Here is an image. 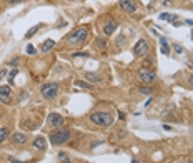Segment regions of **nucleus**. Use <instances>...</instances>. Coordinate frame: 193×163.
<instances>
[{
	"label": "nucleus",
	"mask_w": 193,
	"mask_h": 163,
	"mask_svg": "<svg viewBox=\"0 0 193 163\" xmlns=\"http://www.w3.org/2000/svg\"><path fill=\"white\" fill-rule=\"evenodd\" d=\"M10 135V132H9V128L7 127H3V128H0V143L3 142V140H7V136Z\"/></svg>",
	"instance_id": "nucleus-17"
},
{
	"label": "nucleus",
	"mask_w": 193,
	"mask_h": 163,
	"mask_svg": "<svg viewBox=\"0 0 193 163\" xmlns=\"http://www.w3.org/2000/svg\"><path fill=\"white\" fill-rule=\"evenodd\" d=\"M12 142L15 145H24L25 142H27V135L22 133V132H18V133H13L12 135Z\"/></svg>",
	"instance_id": "nucleus-11"
},
{
	"label": "nucleus",
	"mask_w": 193,
	"mask_h": 163,
	"mask_svg": "<svg viewBox=\"0 0 193 163\" xmlns=\"http://www.w3.org/2000/svg\"><path fill=\"white\" fill-rule=\"evenodd\" d=\"M7 73H9V72H7V70H5V68H3V70H2V72H0V80H2V78H3V77H5V75H7Z\"/></svg>",
	"instance_id": "nucleus-28"
},
{
	"label": "nucleus",
	"mask_w": 193,
	"mask_h": 163,
	"mask_svg": "<svg viewBox=\"0 0 193 163\" xmlns=\"http://www.w3.org/2000/svg\"><path fill=\"white\" fill-rule=\"evenodd\" d=\"M85 78H87L88 82H100V80H102V78L98 77L97 73H92V72H87V73H85Z\"/></svg>",
	"instance_id": "nucleus-15"
},
{
	"label": "nucleus",
	"mask_w": 193,
	"mask_h": 163,
	"mask_svg": "<svg viewBox=\"0 0 193 163\" xmlns=\"http://www.w3.org/2000/svg\"><path fill=\"white\" fill-rule=\"evenodd\" d=\"M191 163H193V161H191Z\"/></svg>",
	"instance_id": "nucleus-35"
},
{
	"label": "nucleus",
	"mask_w": 193,
	"mask_h": 163,
	"mask_svg": "<svg viewBox=\"0 0 193 163\" xmlns=\"http://www.w3.org/2000/svg\"><path fill=\"white\" fill-rule=\"evenodd\" d=\"M75 83H77V87H82V88H87V90H93V87L90 85V83H85V82H80V80H78V82H75Z\"/></svg>",
	"instance_id": "nucleus-20"
},
{
	"label": "nucleus",
	"mask_w": 193,
	"mask_h": 163,
	"mask_svg": "<svg viewBox=\"0 0 193 163\" xmlns=\"http://www.w3.org/2000/svg\"><path fill=\"white\" fill-rule=\"evenodd\" d=\"M138 93H145V95H153L155 90H153V88H143V87H142V88H138Z\"/></svg>",
	"instance_id": "nucleus-21"
},
{
	"label": "nucleus",
	"mask_w": 193,
	"mask_h": 163,
	"mask_svg": "<svg viewBox=\"0 0 193 163\" xmlns=\"http://www.w3.org/2000/svg\"><path fill=\"white\" fill-rule=\"evenodd\" d=\"M70 130H57L54 133H50V143L52 145H63V143H67L70 140Z\"/></svg>",
	"instance_id": "nucleus-4"
},
{
	"label": "nucleus",
	"mask_w": 193,
	"mask_h": 163,
	"mask_svg": "<svg viewBox=\"0 0 193 163\" xmlns=\"http://www.w3.org/2000/svg\"><path fill=\"white\" fill-rule=\"evenodd\" d=\"M9 163H32V161H20L17 158H9Z\"/></svg>",
	"instance_id": "nucleus-23"
},
{
	"label": "nucleus",
	"mask_w": 193,
	"mask_h": 163,
	"mask_svg": "<svg viewBox=\"0 0 193 163\" xmlns=\"http://www.w3.org/2000/svg\"><path fill=\"white\" fill-rule=\"evenodd\" d=\"M87 37H88V28L87 27H78L67 37L65 42L70 45V47H77V45H82L83 42L87 40Z\"/></svg>",
	"instance_id": "nucleus-1"
},
{
	"label": "nucleus",
	"mask_w": 193,
	"mask_h": 163,
	"mask_svg": "<svg viewBox=\"0 0 193 163\" xmlns=\"http://www.w3.org/2000/svg\"><path fill=\"white\" fill-rule=\"evenodd\" d=\"M132 163H140V161H137V160H132Z\"/></svg>",
	"instance_id": "nucleus-33"
},
{
	"label": "nucleus",
	"mask_w": 193,
	"mask_h": 163,
	"mask_svg": "<svg viewBox=\"0 0 193 163\" xmlns=\"http://www.w3.org/2000/svg\"><path fill=\"white\" fill-rule=\"evenodd\" d=\"M27 54H30V55H33V54H35V48H33L32 45H27Z\"/></svg>",
	"instance_id": "nucleus-24"
},
{
	"label": "nucleus",
	"mask_w": 193,
	"mask_h": 163,
	"mask_svg": "<svg viewBox=\"0 0 193 163\" xmlns=\"http://www.w3.org/2000/svg\"><path fill=\"white\" fill-rule=\"evenodd\" d=\"M148 52H150V45L145 39H140L137 42V45L133 47V54L137 57H145V55H148Z\"/></svg>",
	"instance_id": "nucleus-6"
},
{
	"label": "nucleus",
	"mask_w": 193,
	"mask_h": 163,
	"mask_svg": "<svg viewBox=\"0 0 193 163\" xmlns=\"http://www.w3.org/2000/svg\"><path fill=\"white\" fill-rule=\"evenodd\" d=\"M188 83H190V85L193 87V75H190V77H188Z\"/></svg>",
	"instance_id": "nucleus-31"
},
{
	"label": "nucleus",
	"mask_w": 193,
	"mask_h": 163,
	"mask_svg": "<svg viewBox=\"0 0 193 163\" xmlns=\"http://www.w3.org/2000/svg\"><path fill=\"white\" fill-rule=\"evenodd\" d=\"M138 78H140V82H143L145 85H152V83L157 80V73H155L153 70H150V68H147V67H142L138 70Z\"/></svg>",
	"instance_id": "nucleus-5"
},
{
	"label": "nucleus",
	"mask_w": 193,
	"mask_h": 163,
	"mask_svg": "<svg viewBox=\"0 0 193 163\" xmlns=\"http://www.w3.org/2000/svg\"><path fill=\"white\" fill-rule=\"evenodd\" d=\"M97 43H98V47H100V48H105V40L103 39H98Z\"/></svg>",
	"instance_id": "nucleus-25"
},
{
	"label": "nucleus",
	"mask_w": 193,
	"mask_h": 163,
	"mask_svg": "<svg viewBox=\"0 0 193 163\" xmlns=\"http://www.w3.org/2000/svg\"><path fill=\"white\" fill-rule=\"evenodd\" d=\"M160 18H161V20H168V22H175V15H172V13H166V12L160 13Z\"/></svg>",
	"instance_id": "nucleus-19"
},
{
	"label": "nucleus",
	"mask_w": 193,
	"mask_h": 163,
	"mask_svg": "<svg viewBox=\"0 0 193 163\" xmlns=\"http://www.w3.org/2000/svg\"><path fill=\"white\" fill-rule=\"evenodd\" d=\"M47 122H48L50 127H60V125L63 123V117L58 115V113H50L48 118H47Z\"/></svg>",
	"instance_id": "nucleus-9"
},
{
	"label": "nucleus",
	"mask_w": 193,
	"mask_h": 163,
	"mask_svg": "<svg viewBox=\"0 0 193 163\" xmlns=\"http://www.w3.org/2000/svg\"><path fill=\"white\" fill-rule=\"evenodd\" d=\"M58 90H60V87H58V83H55V82L43 83V85L40 87V93H42V97H43L45 100H52V98H55L57 93H58Z\"/></svg>",
	"instance_id": "nucleus-3"
},
{
	"label": "nucleus",
	"mask_w": 193,
	"mask_h": 163,
	"mask_svg": "<svg viewBox=\"0 0 193 163\" xmlns=\"http://www.w3.org/2000/svg\"><path fill=\"white\" fill-rule=\"evenodd\" d=\"M117 27H118V24H117L115 20L107 22V24H105V27H103V33H105V35H113V33H115V30H117Z\"/></svg>",
	"instance_id": "nucleus-10"
},
{
	"label": "nucleus",
	"mask_w": 193,
	"mask_h": 163,
	"mask_svg": "<svg viewBox=\"0 0 193 163\" xmlns=\"http://www.w3.org/2000/svg\"><path fill=\"white\" fill-rule=\"evenodd\" d=\"M40 27H42V25H35V27H32V30H28V32L25 33V39H30V37H33L37 32H39Z\"/></svg>",
	"instance_id": "nucleus-18"
},
{
	"label": "nucleus",
	"mask_w": 193,
	"mask_h": 163,
	"mask_svg": "<svg viewBox=\"0 0 193 163\" xmlns=\"http://www.w3.org/2000/svg\"><path fill=\"white\" fill-rule=\"evenodd\" d=\"M173 48H175V50L178 52V54H183V47H181V45H175Z\"/></svg>",
	"instance_id": "nucleus-26"
},
{
	"label": "nucleus",
	"mask_w": 193,
	"mask_h": 163,
	"mask_svg": "<svg viewBox=\"0 0 193 163\" xmlns=\"http://www.w3.org/2000/svg\"><path fill=\"white\" fill-rule=\"evenodd\" d=\"M54 47H55V42L52 40V39H48V40H45L43 43H42L40 48H42V52H50Z\"/></svg>",
	"instance_id": "nucleus-13"
},
{
	"label": "nucleus",
	"mask_w": 193,
	"mask_h": 163,
	"mask_svg": "<svg viewBox=\"0 0 193 163\" xmlns=\"http://www.w3.org/2000/svg\"><path fill=\"white\" fill-rule=\"evenodd\" d=\"M10 63H12V65H18V63H20V60H18V58H13Z\"/></svg>",
	"instance_id": "nucleus-29"
},
{
	"label": "nucleus",
	"mask_w": 193,
	"mask_h": 163,
	"mask_svg": "<svg viewBox=\"0 0 193 163\" xmlns=\"http://www.w3.org/2000/svg\"><path fill=\"white\" fill-rule=\"evenodd\" d=\"M120 7H122L125 12H128V13H135L138 5H137L135 0H120Z\"/></svg>",
	"instance_id": "nucleus-8"
},
{
	"label": "nucleus",
	"mask_w": 193,
	"mask_h": 163,
	"mask_svg": "<svg viewBox=\"0 0 193 163\" xmlns=\"http://www.w3.org/2000/svg\"><path fill=\"white\" fill-rule=\"evenodd\" d=\"M17 72H18L17 68H13V70L9 73V83H10V85H13V83H15V82H13V78H15V75H17Z\"/></svg>",
	"instance_id": "nucleus-22"
},
{
	"label": "nucleus",
	"mask_w": 193,
	"mask_h": 163,
	"mask_svg": "<svg viewBox=\"0 0 193 163\" xmlns=\"http://www.w3.org/2000/svg\"><path fill=\"white\" fill-rule=\"evenodd\" d=\"M113 115L112 113H107V112H95L90 115V122L97 127H110L113 123Z\"/></svg>",
	"instance_id": "nucleus-2"
},
{
	"label": "nucleus",
	"mask_w": 193,
	"mask_h": 163,
	"mask_svg": "<svg viewBox=\"0 0 193 163\" xmlns=\"http://www.w3.org/2000/svg\"><path fill=\"white\" fill-rule=\"evenodd\" d=\"M0 102L2 103H10L12 102V90H10V87H7V85L0 87Z\"/></svg>",
	"instance_id": "nucleus-7"
},
{
	"label": "nucleus",
	"mask_w": 193,
	"mask_h": 163,
	"mask_svg": "<svg viewBox=\"0 0 193 163\" xmlns=\"http://www.w3.org/2000/svg\"><path fill=\"white\" fill-rule=\"evenodd\" d=\"M58 160L62 161V163H72V158L65 153V151H60V153H58Z\"/></svg>",
	"instance_id": "nucleus-16"
},
{
	"label": "nucleus",
	"mask_w": 193,
	"mask_h": 163,
	"mask_svg": "<svg viewBox=\"0 0 193 163\" xmlns=\"http://www.w3.org/2000/svg\"><path fill=\"white\" fill-rule=\"evenodd\" d=\"M190 67H193V62H190Z\"/></svg>",
	"instance_id": "nucleus-34"
},
{
	"label": "nucleus",
	"mask_w": 193,
	"mask_h": 163,
	"mask_svg": "<svg viewBox=\"0 0 193 163\" xmlns=\"http://www.w3.org/2000/svg\"><path fill=\"white\" fill-rule=\"evenodd\" d=\"M161 3H163L165 7H170V5H173V0H163Z\"/></svg>",
	"instance_id": "nucleus-27"
},
{
	"label": "nucleus",
	"mask_w": 193,
	"mask_h": 163,
	"mask_svg": "<svg viewBox=\"0 0 193 163\" xmlns=\"http://www.w3.org/2000/svg\"><path fill=\"white\" fill-rule=\"evenodd\" d=\"M73 57H87V54H82V52H78V54H73Z\"/></svg>",
	"instance_id": "nucleus-30"
},
{
	"label": "nucleus",
	"mask_w": 193,
	"mask_h": 163,
	"mask_svg": "<svg viewBox=\"0 0 193 163\" xmlns=\"http://www.w3.org/2000/svg\"><path fill=\"white\" fill-rule=\"evenodd\" d=\"M160 45H161V54L163 55H168L170 54V47H168V43H166V40L161 37L160 39Z\"/></svg>",
	"instance_id": "nucleus-14"
},
{
	"label": "nucleus",
	"mask_w": 193,
	"mask_h": 163,
	"mask_svg": "<svg viewBox=\"0 0 193 163\" xmlns=\"http://www.w3.org/2000/svg\"><path fill=\"white\" fill-rule=\"evenodd\" d=\"M5 2H10V3H18V2H22V0H5Z\"/></svg>",
	"instance_id": "nucleus-32"
},
{
	"label": "nucleus",
	"mask_w": 193,
	"mask_h": 163,
	"mask_svg": "<svg viewBox=\"0 0 193 163\" xmlns=\"http://www.w3.org/2000/svg\"><path fill=\"white\" fill-rule=\"evenodd\" d=\"M33 148H37V150H45L47 148V142H45V138L43 136H37L35 140H33Z\"/></svg>",
	"instance_id": "nucleus-12"
}]
</instances>
